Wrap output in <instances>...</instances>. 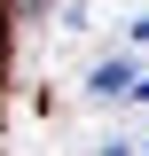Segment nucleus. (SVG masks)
<instances>
[{"label": "nucleus", "instance_id": "f03ea898", "mask_svg": "<svg viewBox=\"0 0 149 156\" xmlns=\"http://www.w3.org/2000/svg\"><path fill=\"white\" fill-rule=\"evenodd\" d=\"M24 8H47V0H24Z\"/></svg>", "mask_w": 149, "mask_h": 156}, {"label": "nucleus", "instance_id": "7ed1b4c3", "mask_svg": "<svg viewBox=\"0 0 149 156\" xmlns=\"http://www.w3.org/2000/svg\"><path fill=\"white\" fill-rule=\"evenodd\" d=\"M141 148H149V140H141Z\"/></svg>", "mask_w": 149, "mask_h": 156}, {"label": "nucleus", "instance_id": "f257e3e1", "mask_svg": "<svg viewBox=\"0 0 149 156\" xmlns=\"http://www.w3.org/2000/svg\"><path fill=\"white\" fill-rule=\"evenodd\" d=\"M133 86V62H102V70H94V94H126Z\"/></svg>", "mask_w": 149, "mask_h": 156}]
</instances>
